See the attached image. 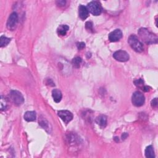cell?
<instances>
[{
    "mask_svg": "<svg viewBox=\"0 0 158 158\" xmlns=\"http://www.w3.org/2000/svg\"><path fill=\"white\" fill-rule=\"evenodd\" d=\"M138 34L141 40L147 45H151V44L157 43V35L151 32L146 28H141L139 29Z\"/></svg>",
    "mask_w": 158,
    "mask_h": 158,
    "instance_id": "1",
    "label": "cell"
},
{
    "mask_svg": "<svg viewBox=\"0 0 158 158\" xmlns=\"http://www.w3.org/2000/svg\"><path fill=\"white\" fill-rule=\"evenodd\" d=\"M128 43L131 48L137 53H141L143 51V43L139 40L138 37L135 35H131L128 39Z\"/></svg>",
    "mask_w": 158,
    "mask_h": 158,
    "instance_id": "2",
    "label": "cell"
},
{
    "mask_svg": "<svg viewBox=\"0 0 158 158\" xmlns=\"http://www.w3.org/2000/svg\"><path fill=\"white\" fill-rule=\"evenodd\" d=\"M87 9L93 16H99L102 12V8L99 2L93 1L89 3L87 5Z\"/></svg>",
    "mask_w": 158,
    "mask_h": 158,
    "instance_id": "3",
    "label": "cell"
},
{
    "mask_svg": "<svg viewBox=\"0 0 158 158\" xmlns=\"http://www.w3.org/2000/svg\"><path fill=\"white\" fill-rule=\"evenodd\" d=\"M12 102L16 106H21L24 102V98L21 93L16 90H12L9 94Z\"/></svg>",
    "mask_w": 158,
    "mask_h": 158,
    "instance_id": "4",
    "label": "cell"
},
{
    "mask_svg": "<svg viewBox=\"0 0 158 158\" xmlns=\"http://www.w3.org/2000/svg\"><path fill=\"white\" fill-rule=\"evenodd\" d=\"M132 102L133 104L137 107L143 106L145 102V98L143 94L140 92H135L132 95Z\"/></svg>",
    "mask_w": 158,
    "mask_h": 158,
    "instance_id": "5",
    "label": "cell"
},
{
    "mask_svg": "<svg viewBox=\"0 0 158 158\" xmlns=\"http://www.w3.org/2000/svg\"><path fill=\"white\" fill-rule=\"evenodd\" d=\"M18 23V15L16 12H12L9 16L7 22V28L11 31L16 29Z\"/></svg>",
    "mask_w": 158,
    "mask_h": 158,
    "instance_id": "6",
    "label": "cell"
},
{
    "mask_svg": "<svg viewBox=\"0 0 158 158\" xmlns=\"http://www.w3.org/2000/svg\"><path fill=\"white\" fill-rule=\"evenodd\" d=\"M58 115L66 124L70 122L74 117L72 113L67 110H61L58 111Z\"/></svg>",
    "mask_w": 158,
    "mask_h": 158,
    "instance_id": "7",
    "label": "cell"
},
{
    "mask_svg": "<svg viewBox=\"0 0 158 158\" xmlns=\"http://www.w3.org/2000/svg\"><path fill=\"white\" fill-rule=\"evenodd\" d=\"M113 58L119 62H127L129 60V54L124 50H119L113 54Z\"/></svg>",
    "mask_w": 158,
    "mask_h": 158,
    "instance_id": "8",
    "label": "cell"
},
{
    "mask_svg": "<svg viewBox=\"0 0 158 158\" xmlns=\"http://www.w3.org/2000/svg\"><path fill=\"white\" fill-rule=\"evenodd\" d=\"M122 37V32L120 29H116L112 31L109 35V40L111 42H116L119 41Z\"/></svg>",
    "mask_w": 158,
    "mask_h": 158,
    "instance_id": "9",
    "label": "cell"
},
{
    "mask_svg": "<svg viewBox=\"0 0 158 158\" xmlns=\"http://www.w3.org/2000/svg\"><path fill=\"white\" fill-rule=\"evenodd\" d=\"M79 16L82 20H85L89 16V11H88L86 6L80 5L79 7Z\"/></svg>",
    "mask_w": 158,
    "mask_h": 158,
    "instance_id": "10",
    "label": "cell"
},
{
    "mask_svg": "<svg viewBox=\"0 0 158 158\" xmlns=\"http://www.w3.org/2000/svg\"><path fill=\"white\" fill-rule=\"evenodd\" d=\"M24 119L27 122H33L36 120V113L34 111H27L24 114Z\"/></svg>",
    "mask_w": 158,
    "mask_h": 158,
    "instance_id": "11",
    "label": "cell"
},
{
    "mask_svg": "<svg viewBox=\"0 0 158 158\" xmlns=\"http://www.w3.org/2000/svg\"><path fill=\"white\" fill-rule=\"evenodd\" d=\"M52 97L56 103H59L62 97L61 92L58 89H54L52 91Z\"/></svg>",
    "mask_w": 158,
    "mask_h": 158,
    "instance_id": "12",
    "label": "cell"
},
{
    "mask_svg": "<svg viewBox=\"0 0 158 158\" xmlns=\"http://www.w3.org/2000/svg\"><path fill=\"white\" fill-rule=\"evenodd\" d=\"M96 122L101 127H104L107 125V117L104 115H100L96 119Z\"/></svg>",
    "mask_w": 158,
    "mask_h": 158,
    "instance_id": "13",
    "label": "cell"
},
{
    "mask_svg": "<svg viewBox=\"0 0 158 158\" xmlns=\"http://www.w3.org/2000/svg\"><path fill=\"white\" fill-rule=\"evenodd\" d=\"M69 27L67 25H61L58 29V34L61 36H64L66 35L67 31L69 30Z\"/></svg>",
    "mask_w": 158,
    "mask_h": 158,
    "instance_id": "14",
    "label": "cell"
},
{
    "mask_svg": "<svg viewBox=\"0 0 158 158\" xmlns=\"http://www.w3.org/2000/svg\"><path fill=\"white\" fill-rule=\"evenodd\" d=\"M145 156L148 158H154L155 157L154 151L152 146H148L145 149Z\"/></svg>",
    "mask_w": 158,
    "mask_h": 158,
    "instance_id": "15",
    "label": "cell"
},
{
    "mask_svg": "<svg viewBox=\"0 0 158 158\" xmlns=\"http://www.w3.org/2000/svg\"><path fill=\"white\" fill-rule=\"evenodd\" d=\"M10 41L11 39L5 36L2 35L1 38H0V45H1V47H4L7 46Z\"/></svg>",
    "mask_w": 158,
    "mask_h": 158,
    "instance_id": "16",
    "label": "cell"
},
{
    "mask_svg": "<svg viewBox=\"0 0 158 158\" xmlns=\"http://www.w3.org/2000/svg\"><path fill=\"white\" fill-rule=\"evenodd\" d=\"M82 62V59L81 58H80V57H75V58H74L72 61L73 66L76 68H79L80 67Z\"/></svg>",
    "mask_w": 158,
    "mask_h": 158,
    "instance_id": "17",
    "label": "cell"
},
{
    "mask_svg": "<svg viewBox=\"0 0 158 158\" xmlns=\"http://www.w3.org/2000/svg\"><path fill=\"white\" fill-rule=\"evenodd\" d=\"M39 124L44 129H49V123L45 119H40L39 120Z\"/></svg>",
    "mask_w": 158,
    "mask_h": 158,
    "instance_id": "18",
    "label": "cell"
},
{
    "mask_svg": "<svg viewBox=\"0 0 158 158\" xmlns=\"http://www.w3.org/2000/svg\"><path fill=\"white\" fill-rule=\"evenodd\" d=\"M134 84L135 85L140 88H143L144 87V81L142 79H138L134 81Z\"/></svg>",
    "mask_w": 158,
    "mask_h": 158,
    "instance_id": "19",
    "label": "cell"
},
{
    "mask_svg": "<svg viewBox=\"0 0 158 158\" xmlns=\"http://www.w3.org/2000/svg\"><path fill=\"white\" fill-rule=\"evenodd\" d=\"M77 46L79 49L81 50L85 47V44L84 42H79L77 43Z\"/></svg>",
    "mask_w": 158,
    "mask_h": 158,
    "instance_id": "20",
    "label": "cell"
},
{
    "mask_svg": "<svg viewBox=\"0 0 158 158\" xmlns=\"http://www.w3.org/2000/svg\"><path fill=\"white\" fill-rule=\"evenodd\" d=\"M85 25H86V29L87 30H93V24H92V22H87Z\"/></svg>",
    "mask_w": 158,
    "mask_h": 158,
    "instance_id": "21",
    "label": "cell"
},
{
    "mask_svg": "<svg viewBox=\"0 0 158 158\" xmlns=\"http://www.w3.org/2000/svg\"><path fill=\"white\" fill-rule=\"evenodd\" d=\"M66 3V1H64V0H61V1H56V4L58 5V6H59V7H62V6H65Z\"/></svg>",
    "mask_w": 158,
    "mask_h": 158,
    "instance_id": "22",
    "label": "cell"
},
{
    "mask_svg": "<svg viewBox=\"0 0 158 158\" xmlns=\"http://www.w3.org/2000/svg\"><path fill=\"white\" fill-rule=\"evenodd\" d=\"M151 106L153 107H156L157 105V98H154L153 100H152V102H151Z\"/></svg>",
    "mask_w": 158,
    "mask_h": 158,
    "instance_id": "23",
    "label": "cell"
},
{
    "mask_svg": "<svg viewBox=\"0 0 158 158\" xmlns=\"http://www.w3.org/2000/svg\"><path fill=\"white\" fill-rule=\"evenodd\" d=\"M142 90L145 92H148L150 90V88L148 86H144L143 88H142Z\"/></svg>",
    "mask_w": 158,
    "mask_h": 158,
    "instance_id": "24",
    "label": "cell"
},
{
    "mask_svg": "<svg viewBox=\"0 0 158 158\" xmlns=\"http://www.w3.org/2000/svg\"><path fill=\"white\" fill-rule=\"evenodd\" d=\"M127 136H128V135H127V133H124V134L122 135V138L123 140H124V139H125L127 137Z\"/></svg>",
    "mask_w": 158,
    "mask_h": 158,
    "instance_id": "25",
    "label": "cell"
}]
</instances>
